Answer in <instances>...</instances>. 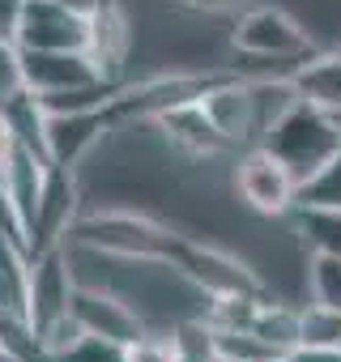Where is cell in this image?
I'll return each mask as SVG.
<instances>
[{
  "mask_svg": "<svg viewBox=\"0 0 341 362\" xmlns=\"http://www.w3.org/2000/svg\"><path fill=\"white\" fill-rule=\"evenodd\" d=\"M235 47L248 60H269L282 73H294L299 64H307L316 52V43L307 39V30L286 18L282 9H248L235 26Z\"/></svg>",
  "mask_w": 341,
  "mask_h": 362,
  "instance_id": "cell-4",
  "label": "cell"
},
{
  "mask_svg": "<svg viewBox=\"0 0 341 362\" xmlns=\"http://www.w3.org/2000/svg\"><path fill=\"white\" fill-rule=\"evenodd\" d=\"M154 124L166 132V141H170V145L184 149L188 158H209V153L226 149V136L214 128V119L205 115V107H201V103H184V107H175V111L158 115Z\"/></svg>",
  "mask_w": 341,
  "mask_h": 362,
  "instance_id": "cell-13",
  "label": "cell"
},
{
  "mask_svg": "<svg viewBox=\"0 0 341 362\" xmlns=\"http://www.w3.org/2000/svg\"><path fill=\"white\" fill-rule=\"evenodd\" d=\"M86 22H90V43H86V52L94 56V64H98L103 73L115 77V69H120V60H124V52H128V22H124V9L115 5V0H107V5L94 9Z\"/></svg>",
  "mask_w": 341,
  "mask_h": 362,
  "instance_id": "cell-15",
  "label": "cell"
},
{
  "mask_svg": "<svg viewBox=\"0 0 341 362\" xmlns=\"http://www.w3.org/2000/svg\"><path fill=\"white\" fill-rule=\"evenodd\" d=\"M13 145H18V141H13V128H9V119H5V115H0V166L9 162Z\"/></svg>",
  "mask_w": 341,
  "mask_h": 362,
  "instance_id": "cell-30",
  "label": "cell"
},
{
  "mask_svg": "<svg viewBox=\"0 0 341 362\" xmlns=\"http://www.w3.org/2000/svg\"><path fill=\"white\" fill-rule=\"evenodd\" d=\"M26 281H30L26 243L9 230H0V315L26 320Z\"/></svg>",
  "mask_w": 341,
  "mask_h": 362,
  "instance_id": "cell-16",
  "label": "cell"
},
{
  "mask_svg": "<svg viewBox=\"0 0 341 362\" xmlns=\"http://www.w3.org/2000/svg\"><path fill=\"white\" fill-rule=\"evenodd\" d=\"M256 337H265L269 345H277L282 354H290L294 345H299V311L294 307H282V303H273L269 294L260 298V307H256V315H252V324H248Z\"/></svg>",
  "mask_w": 341,
  "mask_h": 362,
  "instance_id": "cell-18",
  "label": "cell"
},
{
  "mask_svg": "<svg viewBox=\"0 0 341 362\" xmlns=\"http://www.w3.org/2000/svg\"><path fill=\"white\" fill-rule=\"evenodd\" d=\"M307 290H311V303L341 311V256H328V252H311Z\"/></svg>",
  "mask_w": 341,
  "mask_h": 362,
  "instance_id": "cell-21",
  "label": "cell"
},
{
  "mask_svg": "<svg viewBox=\"0 0 341 362\" xmlns=\"http://www.w3.org/2000/svg\"><path fill=\"white\" fill-rule=\"evenodd\" d=\"M124 362H175L170 358V337L166 332H145L132 345H124Z\"/></svg>",
  "mask_w": 341,
  "mask_h": 362,
  "instance_id": "cell-26",
  "label": "cell"
},
{
  "mask_svg": "<svg viewBox=\"0 0 341 362\" xmlns=\"http://www.w3.org/2000/svg\"><path fill=\"white\" fill-rule=\"evenodd\" d=\"M299 218V235L311 252H328L341 256V209H294Z\"/></svg>",
  "mask_w": 341,
  "mask_h": 362,
  "instance_id": "cell-20",
  "label": "cell"
},
{
  "mask_svg": "<svg viewBox=\"0 0 341 362\" xmlns=\"http://www.w3.org/2000/svg\"><path fill=\"white\" fill-rule=\"evenodd\" d=\"M290 86L299 98L316 103L320 111L341 115V47L333 56H311L307 64H299L290 73Z\"/></svg>",
  "mask_w": 341,
  "mask_h": 362,
  "instance_id": "cell-14",
  "label": "cell"
},
{
  "mask_svg": "<svg viewBox=\"0 0 341 362\" xmlns=\"http://www.w3.org/2000/svg\"><path fill=\"white\" fill-rule=\"evenodd\" d=\"M299 205L303 209H341V149L316 179H307V184L299 188Z\"/></svg>",
  "mask_w": 341,
  "mask_h": 362,
  "instance_id": "cell-22",
  "label": "cell"
},
{
  "mask_svg": "<svg viewBox=\"0 0 341 362\" xmlns=\"http://www.w3.org/2000/svg\"><path fill=\"white\" fill-rule=\"evenodd\" d=\"M22 5H26V0H0V43H18Z\"/></svg>",
  "mask_w": 341,
  "mask_h": 362,
  "instance_id": "cell-28",
  "label": "cell"
},
{
  "mask_svg": "<svg viewBox=\"0 0 341 362\" xmlns=\"http://www.w3.org/2000/svg\"><path fill=\"white\" fill-rule=\"evenodd\" d=\"M56 5H64V9H73V13H81V18H90L94 9L107 5V0H56Z\"/></svg>",
  "mask_w": 341,
  "mask_h": 362,
  "instance_id": "cell-31",
  "label": "cell"
},
{
  "mask_svg": "<svg viewBox=\"0 0 341 362\" xmlns=\"http://www.w3.org/2000/svg\"><path fill=\"white\" fill-rule=\"evenodd\" d=\"M180 9H201V13H218V9H235L239 0H170Z\"/></svg>",
  "mask_w": 341,
  "mask_h": 362,
  "instance_id": "cell-29",
  "label": "cell"
},
{
  "mask_svg": "<svg viewBox=\"0 0 341 362\" xmlns=\"http://www.w3.org/2000/svg\"><path fill=\"white\" fill-rule=\"evenodd\" d=\"M299 345H341V311L307 303L299 311Z\"/></svg>",
  "mask_w": 341,
  "mask_h": 362,
  "instance_id": "cell-23",
  "label": "cell"
},
{
  "mask_svg": "<svg viewBox=\"0 0 341 362\" xmlns=\"http://www.w3.org/2000/svg\"><path fill=\"white\" fill-rule=\"evenodd\" d=\"M47 158L26 149V145H13L9 162L0 166V179H5V192L13 201V214L26 230V243H30V230H35V218H39V201H43V184H47ZM30 252V247H26Z\"/></svg>",
  "mask_w": 341,
  "mask_h": 362,
  "instance_id": "cell-11",
  "label": "cell"
},
{
  "mask_svg": "<svg viewBox=\"0 0 341 362\" xmlns=\"http://www.w3.org/2000/svg\"><path fill=\"white\" fill-rule=\"evenodd\" d=\"M77 218V188H73V170L64 166H47V184H43V201H39V218L30 230V252H43L52 243L69 239V226Z\"/></svg>",
  "mask_w": 341,
  "mask_h": 362,
  "instance_id": "cell-12",
  "label": "cell"
},
{
  "mask_svg": "<svg viewBox=\"0 0 341 362\" xmlns=\"http://www.w3.org/2000/svg\"><path fill=\"white\" fill-rule=\"evenodd\" d=\"M282 362H341V345H294Z\"/></svg>",
  "mask_w": 341,
  "mask_h": 362,
  "instance_id": "cell-27",
  "label": "cell"
},
{
  "mask_svg": "<svg viewBox=\"0 0 341 362\" xmlns=\"http://www.w3.org/2000/svg\"><path fill=\"white\" fill-rule=\"evenodd\" d=\"M0 362H13V358H9V349H5V341H0Z\"/></svg>",
  "mask_w": 341,
  "mask_h": 362,
  "instance_id": "cell-32",
  "label": "cell"
},
{
  "mask_svg": "<svg viewBox=\"0 0 341 362\" xmlns=\"http://www.w3.org/2000/svg\"><path fill=\"white\" fill-rule=\"evenodd\" d=\"M260 145L299 179V188L307 179H316L341 149V119L333 111H320L307 98H294L260 136Z\"/></svg>",
  "mask_w": 341,
  "mask_h": 362,
  "instance_id": "cell-2",
  "label": "cell"
},
{
  "mask_svg": "<svg viewBox=\"0 0 341 362\" xmlns=\"http://www.w3.org/2000/svg\"><path fill=\"white\" fill-rule=\"evenodd\" d=\"M337 119H341V115H337Z\"/></svg>",
  "mask_w": 341,
  "mask_h": 362,
  "instance_id": "cell-33",
  "label": "cell"
},
{
  "mask_svg": "<svg viewBox=\"0 0 341 362\" xmlns=\"http://www.w3.org/2000/svg\"><path fill=\"white\" fill-rule=\"evenodd\" d=\"M166 269L175 273V277H184L192 290H201L205 298L256 294V290H265L260 277H256L248 264H239L235 256H226V252H218V247H209V243H197V239H188V235L175 239Z\"/></svg>",
  "mask_w": 341,
  "mask_h": 362,
  "instance_id": "cell-5",
  "label": "cell"
},
{
  "mask_svg": "<svg viewBox=\"0 0 341 362\" xmlns=\"http://www.w3.org/2000/svg\"><path fill=\"white\" fill-rule=\"evenodd\" d=\"M26 90L22 81V52L18 43H0V107H5L9 98H18Z\"/></svg>",
  "mask_w": 341,
  "mask_h": 362,
  "instance_id": "cell-25",
  "label": "cell"
},
{
  "mask_svg": "<svg viewBox=\"0 0 341 362\" xmlns=\"http://www.w3.org/2000/svg\"><path fill=\"white\" fill-rule=\"evenodd\" d=\"M111 115L107 107H94V111H60V115H47V132H43V145H47V162L52 166H64L73 170L107 132H111Z\"/></svg>",
  "mask_w": 341,
  "mask_h": 362,
  "instance_id": "cell-10",
  "label": "cell"
},
{
  "mask_svg": "<svg viewBox=\"0 0 341 362\" xmlns=\"http://www.w3.org/2000/svg\"><path fill=\"white\" fill-rule=\"evenodd\" d=\"M226 77V73H162V77H145L132 86H120L107 103L111 124H128V119H158L166 111H175L184 103H201L205 90Z\"/></svg>",
  "mask_w": 341,
  "mask_h": 362,
  "instance_id": "cell-3",
  "label": "cell"
},
{
  "mask_svg": "<svg viewBox=\"0 0 341 362\" xmlns=\"http://www.w3.org/2000/svg\"><path fill=\"white\" fill-rule=\"evenodd\" d=\"M239 197L256 209V214H269V218H282V214H294L299 205V179L265 149V145H248V153L239 158Z\"/></svg>",
  "mask_w": 341,
  "mask_h": 362,
  "instance_id": "cell-6",
  "label": "cell"
},
{
  "mask_svg": "<svg viewBox=\"0 0 341 362\" xmlns=\"http://www.w3.org/2000/svg\"><path fill=\"white\" fill-rule=\"evenodd\" d=\"M18 52H22V81L30 94H64L111 81V73H103L90 52H26V47Z\"/></svg>",
  "mask_w": 341,
  "mask_h": 362,
  "instance_id": "cell-9",
  "label": "cell"
},
{
  "mask_svg": "<svg viewBox=\"0 0 341 362\" xmlns=\"http://www.w3.org/2000/svg\"><path fill=\"white\" fill-rule=\"evenodd\" d=\"M218 332V358L222 362H282L286 354L256 337L252 328H214Z\"/></svg>",
  "mask_w": 341,
  "mask_h": 362,
  "instance_id": "cell-19",
  "label": "cell"
},
{
  "mask_svg": "<svg viewBox=\"0 0 341 362\" xmlns=\"http://www.w3.org/2000/svg\"><path fill=\"white\" fill-rule=\"evenodd\" d=\"M175 230L145 218V214H132V209H90V214H77L73 226H69V247H81V252H94V256H111V260H149V264H166L170 260V247H175Z\"/></svg>",
  "mask_w": 341,
  "mask_h": 362,
  "instance_id": "cell-1",
  "label": "cell"
},
{
  "mask_svg": "<svg viewBox=\"0 0 341 362\" xmlns=\"http://www.w3.org/2000/svg\"><path fill=\"white\" fill-rule=\"evenodd\" d=\"M90 43V22L56 0H26L22 5V26H18V47L26 52H86Z\"/></svg>",
  "mask_w": 341,
  "mask_h": 362,
  "instance_id": "cell-7",
  "label": "cell"
},
{
  "mask_svg": "<svg viewBox=\"0 0 341 362\" xmlns=\"http://www.w3.org/2000/svg\"><path fill=\"white\" fill-rule=\"evenodd\" d=\"M56 362H124V345H115V341H107V337L81 332L69 349L56 354Z\"/></svg>",
  "mask_w": 341,
  "mask_h": 362,
  "instance_id": "cell-24",
  "label": "cell"
},
{
  "mask_svg": "<svg viewBox=\"0 0 341 362\" xmlns=\"http://www.w3.org/2000/svg\"><path fill=\"white\" fill-rule=\"evenodd\" d=\"M73 320L81 324V332L107 337L115 345H132L137 337L149 332L145 320H141V311L124 294L98 290V286H77V294H73Z\"/></svg>",
  "mask_w": 341,
  "mask_h": 362,
  "instance_id": "cell-8",
  "label": "cell"
},
{
  "mask_svg": "<svg viewBox=\"0 0 341 362\" xmlns=\"http://www.w3.org/2000/svg\"><path fill=\"white\" fill-rule=\"evenodd\" d=\"M166 337H170V358L175 362H222L218 358V332L205 315L180 320Z\"/></svg>",
  "mask_w": 341,
  "mask_h": 362,
  "instance_id": "cell-17",
  "label": "cell"
}]
</instances>
